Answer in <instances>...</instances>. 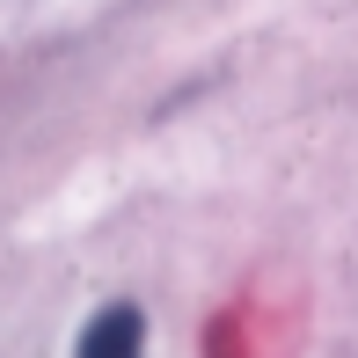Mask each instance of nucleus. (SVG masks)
I'll list each match as a JSON object with an SVG mask.
<instances>
[{
	"instance_id": "f257e3e1",
	"label": "nucleus",
	"mask_w": 358,
	"mask_h": 358,
	"mask_svg": "<svg viewBox=\"0 0 358 358\" xmlns=\"http://www.w3.org/2000/svg\"><path fill=\"white\" fill-rule=\"evenodd\" d=\"M80 358H139V307H103L80 336Z\"/></svg>"
}]
</instances>
